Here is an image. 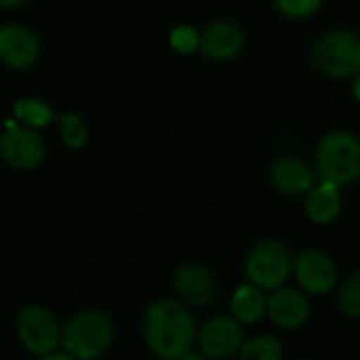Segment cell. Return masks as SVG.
<instances>
[{
  "instance_id": "cell-1",
  "label": "cell",
  "mask_w": 360,
  "mask_h": 360,
  "mask_svg": "<svg viewBox=\"0 0 360 360\" xmlns=\"http://www.w3.org/2000/svg\"><path fill=\"white\" fill-rule=\"evenodd\" d=\"M143 338L156 356L184 359L194 340L192 314L173 300H160L146 310Z\"/></svg>"
},
{
  "instance_id": "cell-2",
  "label": "cell",
  "mask_w": 360,
  "mask_h": 360,
  "mask_svg": "<svg viewBox=\"0 0 360 360\" xmlns=\"http://www.w3.org/2000/svg\"><path fill=\"white\" fill-rule=\"evenodd\" d=\"M319 175L325 181L348 186L360 177V139L348 131L329 133L316 154Z\"/></svg>"
},
{
  "instance_id": "cell-3",
  "label": "cell",
  "mask_w": 360,
  "mask_h": 360,
  "mask_svg": "<svg viewBox=\"0 0 360 360\" xmlns=\"http://www.w3.org/2000/svg\"><path fill=\"white\" fill-rule=\"evenodd\" d=\"M112 321L101 312H80L65 325L61 335L63 348L72 359L89 360L101 356L112 344Z\"/></svg>"
},
{
  "instance_id": "cell-4",
  "label": "cell",
  "mask_w": 360,
  "mask_h": 360,
  "mask_svg": "<svg viewBox=\"0 0 360 360\" xmlns=\"http://www.w3.org/2000/svg\"><path fill=\"white\" fill-rule=\"evenodd\" d=\"M314 63L321 72L348 78L360 72V38L346 30H333L314 44Z\"/></svg>"
},
{
  "instance_id": "cell-5",
  "label": "cell",
  "mask_w": 360,
  "mask_h": 360,
  "mask_svg": "<svg viewBox=\"0 0 360 360\" xmlns=\"http://www.w3.org/2000/svg\"><path fill=\"white\" fill-rule=\"evenodd\" d=\"M293 259L276 240H264L255 245L247 257L245 272L249 276V283L257 285L259 289H278L291 274Z\"/></svg>"
},
{
  "instance_id": "cell-6",
  "label": "cell",
  "mask_w": 360,
  "mask_h": 360,
  "mask_svg": "<svg viewBox=\"0 0 360 360\" xmlns=\"http://www.w3.org/2000/svg\"><path fill=\"white\" fill-rule=\"evenodd\" d=\"M17 338L25 350L34 354H46L59 346L61 331L55 316L44 308H25L17 316Z\"/></svg>"
},
{
  "instance_id": "cell-7",
  "label": "cell",
  "mask_w": 360,
  "mask_h": 360,
  "mask_svg": "<svg viewBox=\"0 0 360 360\" xmlns=\"http://www.w3.org/2000/svg\"><path fill=\"white\" fill-rule=\"evenodd\" d=\"M0 154L15 169H34L44 158V143L32 127L11 124L0 135Z\"/></svg>"
},
{
  "instance_id": "cell-8",
  "label": "cell",
  "mask_w": 360,
  "mask_h": 360,
  "mask_svg": "<svg viewBox=\"0 0 360 360\" xmlns=\"http://www.w3.org/2000/svg\"><path fill=\"white\" fill-rule=\"evenodd\" d=\"M200 350L209 359H226L243 348V327L234 316L211 319L198 335Z\"/></svg>"
},
{
  "instance_id": "cell-9",
  "label": "cell",
  "mask_w": 360,
  "mask_h": 360,
  "mask_svg": "<svg viewBox=\"0 0 360 360\" xmlns=\"http://www.w3.org/2000/svg\"><path fill=\"white\" fill-rule=\"evenodd\" d=\"M297 283L314 295L329 293L338 283V268L333 259L323 251H306L297 257L295 266Z\"/></svg>"
},
{
  "instance_id": "cell-10",
  "label": "cell",
  "mask_w": 360,
  "mask_h": 360,
  "mask_svg": "<svg viewBox=\"0 0 360 360\" xmlns=\"http://www.w3.org/2000/svg\"><path fill=\"white\" fill-rule=\"evenodd\" d=\"M268 316L283 329H300L310 319L308 297L295 289H274L268 297Z\"/></svg>"
},
{
  "instance_id": "cell-11",
  "label": "cell",
  "mask_w": 360,
  "mask_h": 360,
  "mask_svg": "<svg viewBox=\"0 0 360 360\" xmlns=\"http://www.w3.org/2000/svg\"><path fill=\"white\" fill-rule=\"evenodd\" d=\"M245 46V32L232 21H215L200 34V51L217 61L236 57Z\"/></svg>"
},
{
  "instance_id": "cell-12",
  "label": "cell",
  "mask_w": 360,
  "mask_h": 360,
  "mask_svg": "<svg viewBox=\"0 0 360 360\" xmlns=\"http://www.w3.org/2000/svg\"><path fill=\"white\" fill-rule=\"evenodd\" d=\"M38 57V38L21 25L0 27V61L11 68H27Z\"/></svg>"
},
{
  "instance_id": "cell-13",
  "label": "cell",
  "mask_w": 360,
  "mask_h": 360,
  "mask_svg": "<svg viewBox=\"0 0 360 360\" xmlns=\"http://www.w3.org/2000/svg\"><path fill=\"white\" fill-rule=\"evenodd\" d=\"M175 291L190 306H207L215 297L213 274L200 264H186L175 274Z\"/></svg>"
},
{
  "instance_id": "cell-14",
  "label": "cell",
  "mask_w": 360,
  "mask_h": 360,
  "mask_svg": "<svg viewBox=\"0 0 360 360\" xmlns=\"http://www.w3.org/2000/svg\"><path fill=\"white\" fill-rule=\"evenodd\" d=\"M272 184L283 194H304L312 188V171L297 158H278L270 169Z\"/></svg>"
},
{
  "instance_id": "cell-15",
  "label": "cell",
  "mask_w": 360,
  "mask_h": 360,
  "mask_svg": "<svg viewBox=\"0 0 360 360\" xmlns=\"http://www.w3.org/2000/svg\"><path fill=\"white\" fill-rule=\"evenodd\" d=\"M306 213L319 226H325V224H331L333 219H338V215L342 213L340 186L323 179V184L310 192V196L306 200Z\"/></svg>"
},
{
  "instance_id": "cell-16",
  "label": "cell",
  "mask_w": 360,
  "mask_h": 360,
  "mask_svg": "<svg viewBox=\"0 0 360 360\" xmlns=\"http://www.w3.org/2000/svg\"><path fill=\"white\" fill-rule=\"evenodd\" d=\"M232 314L240 321V323H257L268 314V300L264 297L262 289L253 283L240 285L230 302Z\"/></svg>"
},
{
  "instance_id": "cell-17",
  "label": "cell",
  "mask_w": 360,
  "mask_h": 360,
  "mask_svg": "<svg viewBox=\"0 0 360 360\" xmlns=\"http://www.w3.org/2000/svg\"><path fill=\"white\" fill-rule=\"evenodd\" d=\"M15 116H17L23 124H27V127H32V129H40V127H44V124H49V122L53 120L51 108H49L44 101L34 99V97L19 99V101L15 103Z\"/></svg>"
},
{
  "instance_id": "cell-18",
  "label": "cell",
  "mask_w": 360,
  "mask_h": 360,
  "mask_svg": "<svg viewBox=\"0 0 360 360\" xmlns=\"http://www.w3.org/2000/svg\"><path fill=\"white\" fill-rule=\"evenodd\" d=\"M283 356V346L276 338L262 335L247 342L240 348V359L245 360H278Z\"/></svg>"
},
{
  "instance_id": "cell-19",
  "label": "cell",
  "mask_w": 360,
  "mask_h": 360,
  "mask_svg": "<svg viewBox=\"0 0 360 360\" xmlns=\"http://www.w3.org/2000/svg\"><path fill=\"white\" fill-rule=\"evenodd\" d=\"M61 137L70 148H82L86 143L89 131L78 114H65L61 118Z\"/></svg>"
},
{
  "instance_id": "cell-20",
  "label": "cell",
  "mask_w": 360,
  "mask_h": 360,
  "mask_svg": "<svg viewBox=\"0 0 360 360\" xmlns=\"http://www.w3.org/2000/svg\"><path fill=\"white\" fill-rule=\"evenodd\" d=\"M340 308L344 314L360 319V272L350 276L340 293Z\"/></svg>"
},
{
  "instance_id": "cell-21",
  "label": "cell",
  "mask_w": 360,
  "mask_h": 360,
  "mask_svg": "<svg viewBox=\"0 0 360 360\" xmlns=\"http://www.w3.org/2000/svg\"><path fill=\"white\" fill-rule=\"evenodd\" d=\"M171 46L179 53H192L200 49V34L192 25H179L171 32Z\"/></svg>"
},
{
  "instance_id": "cell-22",
  "label": "cell",
  "mask_w": 360,
  "mask_h": 360,
  "mask_svg": "<svg viewBox=\"0 0 360 360\" xmlns=\"http://www.w3.org/2000/svg\"><path fill=\"white\" fill-rule=\"evenodd\" d=\"M274 4L287 17L302 19V17H308V15L316 13L321 8L323 0H274Z\"/></svg>"
},
{
  "instance_id": "cell-23",
  "label": "cell",
  "mask_w": 360,
  "mask_h": 360,
  "mask_svg": "<svg viewBox=\"0 0 360 360\" xmlns=\"http://www.w3.org/2000/svg\"><path fill=\"white\" fill-rule=\"evenodd\" d=\"M25 0H0V6H4V8H13V6H19V4H23Z\"/></svg>"
},
{
  "instance_id": "cell-24",
  "label": "cell",
  "mask_w": 360,
  "mask_h": 360,
  "mask_svg": "<svg viewBox=\"0 0 360 360\" xmlns=\"http://www.w3.org/2000/svg\"><path fill=\"white\" fill-rule=\"evenodd\" d=\"M354 97H356V101L360 103V72L359 76H356V80H354Z\"/></svg>"
}]
</instances>
